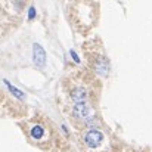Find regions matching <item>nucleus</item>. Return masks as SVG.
<instances>
[{"mask_svg":"<svg viewBox=\"0 0 152 152\" xmlns=\"http://www.w3.org/2000/svg\"><path fill=\"white\" fill-rule=\"evenodd\" d=\"M102 140H103V134H102V132H99L98 129H92V130H89V132L84 134V142H86L87 146H90V148L99 146L102 143Z\"/></svg>","mask_w":152,"mask_h":152,"instance_id":"1","label":"nucleus"},{"mask_svg":"<svg viewBox=\"0 0 152 152\" xmlns=\"http://www.w3.org/2000/svg\"><path fill=\"white\" fill-rule=\"evenodd\" d=\"M33 61L37 66H45L46 64V52L37 43L33 45Z\"/></svg>","mask_w":152,"mask_h":152,"instance_id":"2","label":"nucleus"},{"mask_svg":"<svg viewBox=\"0 0 152 152\" xmlns=\"http://www.w3.org/2000/svg\"><path fill=\"white\" fill-rule=\"evenodd\" d=\"M72 114H74V117H77V118H80V120H86V118H89V115H90V108H89V105H86V103H74V106H72Z\"/></svg>","mask_w":152,"mask_h":152,"instance_id":"3","label":"nucleus"},{"mask_svg":"<svg viewBox=\"0 0 152 152\" xmlns=\"http://www.w3.org/2000/svg\"><path fill=\"white\" fill-rule=\"evenodd\" d=\"M71 99L74 103H86V99H87V92L86 89L83 87H75L72 92H71Z\"/></svg>","mask_w":152,"mask_h":152,"instance_id":"4","label":"nucleus"},{"mask_svg":"<svg viewBox=\"0 0 152 152\" xmlns=\"http://www.w3.org/2000/svg\"><path fill=\"white\" fill-rule=\"evenodd\" d=\"M95 68H96V71H98L99 74L105 75V74L108 72V69H109V64H108V61H106V59L101 58L99 61H96V62H95Z\"/></svg>","mask_w":152,"mask_h":152,"instance_id":"5","label":"nucleus"},{"mask_svg":"<svg viewBox=\"0 0 152 152\" xmlns=\"http://www.w3.org/2000/svg\"><path fill=\"white\" fill-rule=\"evenodd\" d=\"M4 84L7 86V89L10 90V93H12V95H15V96H16L18 99H24V98H25V95H24V92H21L19 89H16V87H13V86H12V84H10V83H9L7 80H4Z\"/></svg>","mask_w":152,"mask_h":152,"instance_id":"6","label":"nucleus"},{"mask_svg":"<svg viewBox=\"0 0 152 152\" xmlns=\"http://www.w3.org/2000/svg\"><path fill=\"white\" fill-rule=\"evenodd\" d=\"M31 136H33L34 139H40V137L43 136V129H42L40 126H34V127L31 129Z\"/></svg>","mask_w":152,"mask_h":152,"instance_id":"7","label":"nucleus"},{"mask_svg":"<svg viewBox=\"0 0 152 152\" xmlns=\"http://www.w3.org/2000/svg\"><path fill=\"white\" fill-rule=\"evenodd\" d=\"M34 16H36V9H34V6H31V7L28 9V18L33 19Z\"/></svg>","mask_w":152,"mask_h":152,"instance_id":"8","label":"nucleus"},{"mask_svg":"<svg viewBox=\"0 0 152 152\" xmlns=\"http://www.w3.org/2000/svg\"><path fill=\"white\" fill-rule=\"evenodd\" d=\"M69 55H71V58H72L75 62H80V58H78V55H77V53H75L74 50H69Z\"/></svg>","mask_w":152,"mask_h":152,"instance_id":"9","label":"nucleus"}]
</instances>
